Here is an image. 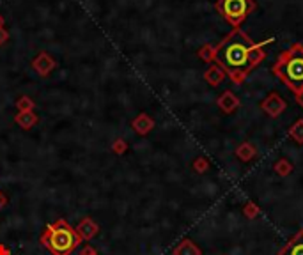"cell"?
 Wrapping results in <instances>:
<instances>
[{
	"label": "cell",
	"mask_w": 303,
	"mask_h": 255,
	"mask_svg": "<svg viewBox=\"0 0 303 255\" xmlns=\"http://www.w3.org/2000/svg\"><path fill=\"white\" fill-rule=\"evenodd\" d=\"M263 45L254 43L243 30L234 28L216 45L214 64H218L225 75L239 84L264 59Z\"/></svg>",
	"instance_id": "cell-1"
},
{
	"label": "cell",
	"mask_w": 303,
	"mask_h": 255,
	"mask_svg": "<svg viewBox=\"0 0 303 255\" xmlns=\"http://www.w3.org/2000/svg\"><path fill=\"white\" fill-rule=\"evenodd\" d=\"M82 243L77 229L69 225L66 220L46 225V231L41 236V245L52 255H71Z\"/></svg>",
	"instance_id": "cell-2"
},
{
	"label": "cell",
	"mask_w": 303,
	"mask_h": 255,
	"mask_svg": "<svg viewBox=\"0 0 303 255\" xmlns=\"http://www.w3.org/2000/svg\"><path fill=\"white\" fill-rule=\"evenodd\" d=\"M273 73L295 94L303 90V45H293L280 53L273 66Z\"/></svg>",
	"instance_id": "cell-3"
},
{
	"label": "cell",
	"mask_w": 303,
	"mask_h": 255,
	"mask_svg": "<svg viewBox=\"0 0 303 255\" xmlns=\"http://www.w3.org/2000/svg\"><path fill=\"white\" fill-rule=\"evenodd\" d=\"M254 0H218L216 9L234 28L243 23V20L254 11Z\"/></svg>",
	"instance_id": "cell-4"
},
{
	"label": "cell",
	"mask_w": 303,
	"mask_h": 255,
	"mask_svg": "<svg viewBox=\"0 0 303 255\" xmlns=\"http://www.w3.org/2000/svg\"><path fill=\"white\" fill-rule=\"evenodd\" d=\"M261 108H263L270 117H279L280 113L286 110V101H284L277 92H273L261 103Z\"/></svg>",
	"instance_id": "cell-5"
},
{
	"label": "cell",
	"mask_w": 303,
	"mask_h": 255,
	"mask_svg": "<svg viewBox=\"0 0 303 255\" xmlns=\"http://www.w3.org/2000/svg\"><path fill=\"white\" fill-rule=\"evenodd\" d=\"M218 106H220V108H222L225 113H230V112H234V110L239 106V99L234 96V92H230V90H225V92L222 94V97L218 99Z\"/></svg>",
	"instance_id": "cell-6"
},
{
	"label": "cell",
	"mask_w": 303,
	"mask_h": 255,
	"mask_svg": "<svg viewBox=\"0 0 303 255\" xmlns=\"http://www.w3.org/2000/svg\"><path fill=\"white\" fill-rule=\"evenodd\" d=\"M280 255H303V232L296 234L280 252Z\"/></svg>",
	"instance_id": "cell-7"
},
{
	"label": "cell",
	"mask_w": 303,
	"mask_h": 255,
	"mask_svg": "<svg viewBox=\"0 0 303 255\" xmlns=\"http://www.w3.org/2000/svg\"><path fill=\"white\" fill-rule=\"evenodd\" d=\"M77 232H78V236H80L82 239H91L98 232V225L91 218H85V220H82V222L78 223Z\"/></svg>",
	"instance_id": "cell-8"
},
{
	"label": "cell",
	"mask_w": 303,
	"mask_h": 255,
	"mask_svg": "<svg viewBox=\"0 0 303 255\" xmlns=\"http://www.w3.org/2000/svg\"><path fill=\"white\" fill-rule=\"evenodd\" d=\"M204 78H206L207 84L213 85V87H214V85H218L220 82H222L223 78H225V71H223V69L220 68L218 64H213V66H211V68L206 71Z\"/></svg>",
	"instance_id": "cell-9"
},
{
	"label": "cell",
	"mask_w": 303,
	"mask_h": 255,
	"mask_svg": "<svg viewBox=\"0 0 303 255\" xmlns=\"http://www.w3.org/2000/svg\"><path fill=\"white\" fill-rule=\"evenodd\" d=\"M254 154H255V149L250 144H241V146L238 147V156L241 160H250Z\"/></svg>",
	"instance_id": "cell-10"
},
{
	"label": "cell",
	"mask_w": 303,
	"mask_h": 255,
	"mask_svg": "<svg viewBox=\"0 0 303 255\" xmlns=\"http://www.w3.org/2000/svg\"><path fill=\"white\" fill-rule=\"evenodd\" d=\"M174 255H199V250L192 243L186 241V243H183L179 248H176Z\"/></svg>",
	"instance_id": "cell-11"
},
{
	"label": "cell",
	"mask_w": 303,
	"mask_h": 255,
	"mask_svg": "<svg viewBox=\"0 0 303 255\" xmlns=\"http://www.w3.org/2000/svg\"><path fill=\"white\" fill-rule=\"evenodd\" d=\"M289 135H291L298 144H303V121L296 122V124L291 128V131H289Z\"/></svg>",
	"instance_id": "cell-12"
},
{
	"label": "cell",
	"mask_w": 303,
	"mask_h": 255,
	"mask_svg": "<svg viewBox=\"0 0 303 255\" xmlns=\"http://www.w3.org/2000/svg\"><path fill=\"white\" fill-rule=\"evenodd\" d=\"M214 53H216V46H204L201 50V59L207 62H214Z\"/></svg>",
	"instance_id": "cell-13"
},
{
	"label": "cell",
	"mask_w": 303,
	"mask_h": 255,
	"mask_svg": "<svg viewBox=\"0 0 303 255\" xmlns=\"http://www.w3.org/2000/svg\"><path fill=\"white\" fill-rule=\"evenodd\" d=\"M275 169H279V172H280V174H286L287 170H289V165H287V163L282 160V162H279V163H277V167H275Z\"/></svg>",
	"instance_id": "cell-14"
},
{
	"label": "cell",
	"mask_w": 303,
	"mask_h": 255,
	"mask_svg": "<svg viewBox=\"0 0 303 255\" xmlns=\"http://www.w3.org/2000/svg\"><path fill=\"white\" fill-rule=\"evenodd\" d=\"M5 204H7V198H5V195L2 193V191H0V209H2V207H4Z\"/></svg>",
	"instance_id": "cell-15"
},
{
	"label": "cell",
	"mask_w": 303,
	"mask_h": 255,
	"mask_svg": "<svg viewBox=\"0 0 303 255\" xmlns=\"http://www.w3.org/2000/svg\"><path fill=\"white\" fill-rule=\"evenodd\" d=\"M296 99H298V103L303 106V90H300V92L296 94Z\"/></svg>",
	"instance_id": "cell-16"
}]
</instances>
